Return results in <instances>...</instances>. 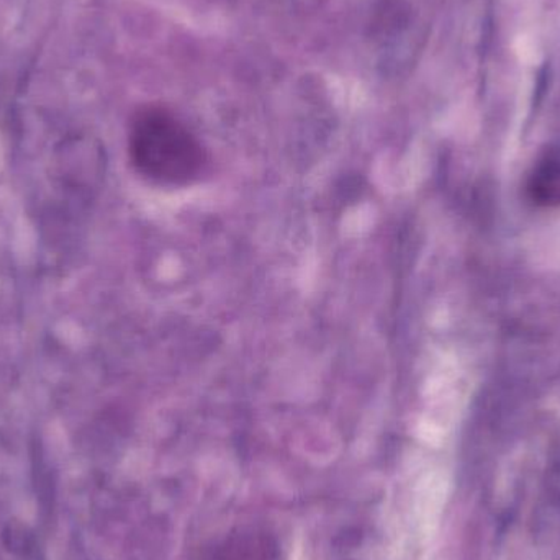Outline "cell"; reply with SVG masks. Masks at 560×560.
<instances>
[{
    "label": "cell",
    "mask_w": 560,
    "mask_h": 560,
    "mask_svg": "<svg viewBox=\"0 0 560 560\" xmlns=\"http://www.w3.org/2000/svg\"><path fill=\"white\" fill-rule=\"evenodd\" d=\"M128 153L137 173L160 186H189L207 166L202 143L163 107L137 112L128 131Z\"/></svg>",
    "instance_id": "6da1fadb"
},
{
    "label": "cell",
    "mask_w": 560,
    "mask_h": 560,
    "mask_svg": "<svg viewBox=\"0 0 560 560\" xmlns=\"http://www.w3.org/2000/svg\"><path fill=\"white\" fill-rule=\"evenodd\" d=\"M528 197L539 207L560 206V160L546 158L528 179Z\"/></svg>",
    "instance_id": "7a4b0ae2"
}]
</instances>
